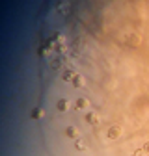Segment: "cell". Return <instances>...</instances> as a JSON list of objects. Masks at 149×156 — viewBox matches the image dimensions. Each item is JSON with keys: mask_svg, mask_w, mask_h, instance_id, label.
I'll use <instances>...</instances> for the list:
<instances>
[{"mask_svg": "<svg viewBox=\"0 0 149 156\" xmlns=\"http://www.w3.org/2000/svg\"><path fill=\"white\" fill-rule=\"evenodd\" d=\"M74 74H77V73H74V71H65L62 78H64L65 82H73V78H74Z\"/></svg>", "mask_w": 149, "mask_h": 156, "instance_id": "cell-9", "label": "cell"}, {"mask_svg": "<svg viewBox=\"0 0 149 156\" xmlns=\"http://www.w3.org/2000/svg\"><path fill=\"white\" fill-rule=\"evenodd\" d=\"M30 117H32V119H39V117H43V110L41 108H34L30 112Z\"/></svg>", "mask_w": 149, "mask_h": 156, "instance_id": "cell-7", "label": "cell"}, {"mask_svg": "<svg viewBox=\"0 0 149 156\" xmlns=\"http://www.w3.org/2000/svg\"><path fill=\"white\" fill-rule=\"evenodd\" d=\"M133 156H145V152H144V149H140V151H134Z\"/></svg>", "mask_w": 149, "mask_h": 156, "instance_id": "cell-11", "label": "cell"}, {"mask_svg": "<svg viewBox=\"0 0 149 156\" xmlns=\"http://www.w3.org/2000/svg\"><path fill=\"white\" fill-rule=\"evenodd\" d=\"M144 152H149V141H147V143L144 145Z\"/></svg>", "mask_w": 149, "mask_h": 156, "instance_id": "cell-12", "label": "cell"}, {"mask_svg": "<svg viewBox=\"0 0 149 156\" xmlns=\"http://www.w3.org/2000/svg\"><path fill=\"white\" fill-rule=\"evenodd\" d=\"M74 147H77V151H84L86 149V143L82 140H77V141H74Z\"/></svg>", "mask_w": 149, "mask_h": 156, "instance_id": "cell-10", "label": "cell"}, {"mask_svg": "<svg viewBox=\"0 0 149 156\" xmlns=\"http://www.w3.org/2000/svg\"><path fill=\"white\" fill-rule=\"evenodd\" d=\"M88 106H89L88 99H77V102H74V108L77 110H86Z\"/></svg>", "mask_w": 149, "mask_h": 156, "instance_id": "cell-5", "label": "cell"}, {"mask_svg": "<svg viewBox=\"0 0 149 156\" xmlns=\"http://www.w3.org/2000/svg\"><path fill=\"white\" fill-rule=\"evenodd\" d=\"M56 108H58L60 112H65V110L69 108V104H67V101H65V99H60V101H58V104H56Z\"/></svg>", "mask_w": 149, "mask_h": 156, "instance_id": "cell-8", "label": "cell"}, {"mask_svg": "<svg viewBox=\"0 0 149 156\" xmlns=\"http://www.w3.org/2000/svg\"><path fill=\"white\" fill-rule=\"evenodd\" d=\"M106 136H108L110 140H118L119 136H121V128L119 126H110L108 132H106Z\"/></svg>", "mask_w": 149, "mask_h": 156, "instance_id": "cell-1", "label": "cell"}, {"mask_svg": "<svg viewBox=\"0 0 149 156\" xmlns=\"http://www.w3.org/2000/svg\"><path fill=\"white\" fill-rule=\"evenodd\" d=\"M74 87H84V76L82 74H74V78H73V82H71Z\"/></svg>", "mask_w": 149, "mask_h": 156, "instance_id": "cell-4", "label": "cell"}, {"mask_svg": "<svg viewBox=\"0 0 149 156\" xmlns=\"http://www.w3.org/2000/svg\"><path fill=\"white\" fill-rule=\"evenodd\" d=\"M64 134L67 136V138H71V140H78V130L74 128V126H67Z\"/></svg>", "mask_w": 149, "mask_h": 156, "instance_id": "cell-2", "label": "cell"}, {"mask_svg": "<svg viewBox=\"0 0 149 156\" xmlns=\"http://www.w3.org/2000/svg\"><path fill=\"white\" fill-rule=\"evenodd\" d=\"M138 43H140V35L130 34V35H129V45H130V47H136Z\"/></svg>", "mask_w": 149, "mask_h": 156, "instance_id": "cell-6", "label": "cell"}, {"mask_svg": "<svg viewBox=\"0 0 149 156\" xmlns=\"http://www.w3.org/2000/svg\"><path fill=\"white\" fill-rule=\"evenodd\" d=\"M86 121H88L89 125H99L101 119H99V115H97V113H91V112H89V113H86Z\"/></svg>", "mask_w": 149, "mask_h": 156, "instance_id": "cell-3", "label": "cell"}]
</instances>
